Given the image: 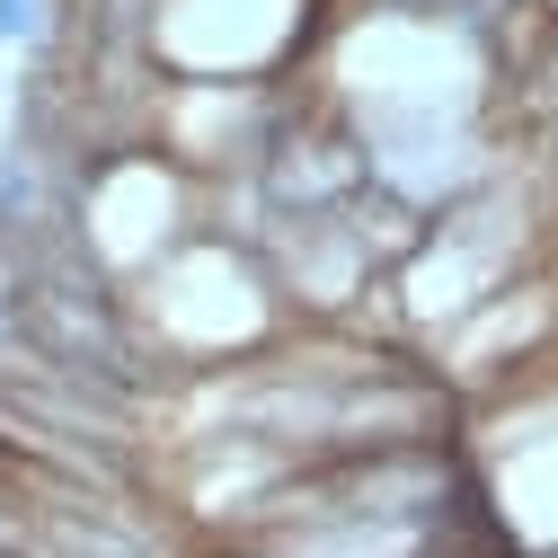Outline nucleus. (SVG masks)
Instances as JSON below:
<instances>
[{"instance_id": "obj_2", "label": "nucleus", "mask_w": 558, "mask_h": 558, "mask_svg": "<svg viewBox=\"0 0 558 558\" xmlns=\"http://www.w3.org/2000/svg\"><path fill=\"white\" fill-rule=\"evenodd\" d=\"M0 98H10V72H0Z\"/></svg>"}, {"instance_id": "obj_1", "label": "nucleus", "mask_w": 558, "mask_h": 558, "mask_svg": "<svg viewBox=\"0 0 558 558\" xmlns=\"http://www.w3.org/2000/svg\"><path fill=\"white\" fill-rule=\"evenodd\" d=\"M36 36H45V0H0V53H10V45L27 53Z\"/></svg>"}]
</instances>
